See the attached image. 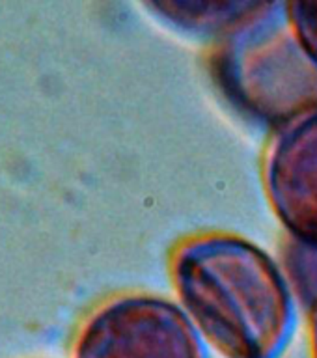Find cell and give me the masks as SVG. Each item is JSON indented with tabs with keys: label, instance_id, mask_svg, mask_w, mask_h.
<instances>
[{
	"label": "cell",
	"instance_id": "1",
	"mask_svg": "<svg viewBox=\"0 0 317 358\" xmlns=\"http://www.w3.org/2000/svg\"><path fill=\"white\" fill-rule=\"evenodd\" d=\"M179 306L224 358H280L295 329L290 278L267 252L228 234L185 239L170 257Z\"/></svg>",
	"mask_w": 317,
	"mask_h": 358
},
{
	"label": "cell",
	"instance_id": "2",
	"mask_svg": "<svg viewBox=\"0 0 317 358\" xmlns=\"http://www.w3.org/2000/svg\"><path fill=\"white\" fill-rule=\"evenodd\" d=\"M209 66L232 105L274 131L317 108V66L291 30L286 2H263L218 39Z\"/></svg>",
	"mask_w": 317,
	"mask_h": 358
},
{
	"label": "cell",
	"instance_id": "3",
	"mask_svg": "<svg viewBox=\"0 0 317 358\" xmlns=\"http://www.w3.org/2000/svg\"><path fill=\"white\" fill-rule=\"evenodd\" d=\"M73 358H209L181 306L153 295H123L99 306L78 330Z\"/></svg>",
	"mask_w": 317,
	"mask_h": 358
},
{
	"label": "cell",
	"instance_id": "4",
	"mask_svg": "<svg viewBox=\"0 0 317 358\" xmlns=\"http://www.w3.org/2000/svg\"><path fill=\"white\" fill-rule=\"evenodd\" d=\"M263 189L291 241L317 250V108L274 131Z\"/></svg>",
	"mask_w": 317,
	"mask_h": 358
},
{
	"label": "cell",
	"instance_id": "5",
	"mask_svg": "<svg viewBox=\"0 0 317 358\" xmlns=\"http://www.w3.org/2000/svg\"><path fill=\"white\" fill-rule=\"evenodd\" d=\"M263 2H230V0H167L144 4L155 17L183 32L224 38L256 15Z\"/></svg>",
	"mask_w": 317,
	"mask_h": 358
},
{
	"label": "cell",
	"instance_id": "6",
	"mask_svg": "<svg viewBox=\"0 0 317 358\" xmlns=\"http://www.w3.org/2000/svg\"><path fill=\"white\" fill-rule=\"evenodd\" d=\"M286 13L297 41L317 66V2H286Z\"/></svg>",
	"mask_w": 317,
	"mask_h": 358
},
{
	"label": "cell",
	"instance_id": "7",
	"mask_svg": "<svg viewBox=\"0 0 317 358\" xmlns=\"http://www.w3.org/2000/svg\"><path fill=\"white\" fill-rule=\"evenodd\" d=\"M310 312V341H312V357L317 358V293L307 302Z\"/></svg>",
	"mask_w": 317,
	"mask_h": 358
}]
</instances>
